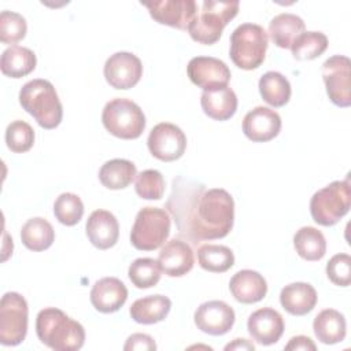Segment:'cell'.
<instances>
[{
    "instance_id": "obj_27",
    "label": "cell",
    "mask_w": 351,
    "mask_h": 351,
    "mask_svg": "<svg viewBox=\"0 0 351 351\" xmlns=\"http://www.w3.org/2000/svg\"><path fill=\"white\" fill-rule=\"evenodd\" d=\"M37 64L36 55L32 49L21 45H11L3 53L0 59L1 73L11 78H22L30 74Z\"/></svg>"
},
{
    "instance_id": "obj_30",
    "label": "cell",
    "mask_w": 351,
    "mask_h": 351,
    "mask_svg": "<svg viewBox=\"0 0 351 351\" xmlns=\"http://www.w3.org/2000/svg\"><path fill=\"white\" fill-rule=\"evenodd\" d=\"M293 247L304 261H319L326 252V240L321 230L313 226L300 228L293 236Z\"/></svg>"
},
{
    "instance_id": "obj_19",
    "label": "cell",
    "mask_w": 351,
    "mask_h": 351,
    "mask_svg": "<svg viewBox=\"0 0 351 351\" xmlns=\"http://www.w3.org/2000/svg\"><path fill=\"white\" fill-rule=\"evenodd\" d=\"M128 299L126 285L117 277H104L90 289L92 306L104 314L118 311Z\"/></svg>"
},
{
    "instance_id": "obj_28",
    "label": "cell",
    "mask_w": 351,
    "mask_h": 351,
    "mask_svg": "<svg viewBox=\"0 0 351 351\" xmlns=\"http://www.w3.org/2000/svg\"><path fill=\"white\" fill-rule=\"evenodd\" d=\"M137 176L136 165L128 159L107 160L99 170V180L108 189H123Z\"/></svg>"
},
{
    "instance_id": "obj_38",
    "label": "cell",
    "mask_w": 351,
    "mask_h": 351,
    "mask_svg": "<svg viewBox=\"0 0 351 351\" xmlns=\"http://www.w3.org/2000/svg\"><path fill=\"white\" fill-rule=\"evenodd\" d=\"M27 32L25 18L14 11H1L0 14V40L3 44H15L21 41Z\"/></svg>"
},
{
    "instance_id": "obj_33",
    "label": "cell",
    "mask_w": 351,
    "mask_h": 351,
    "mask_svg": "<svg viewBox=\"0 0 351 351\" xmlns=\"http://www.w3.org/2000/svg\"><path fill=\"white\" fill-rule=\"evenodd\" d=\"M160 271L158 261L152 258H137L130 263L128 276L136 288L147 289L159 282Z\"/></svg>"
},
{
    "instance_id": "obj_25",
    "label": "cell",
    "mask_w": 351,
    "mask_h": 351,
    "mask_svg": "<svg viewBox=\"0 0 351 351\" xmlns=\"http://www.w3.org/2000/svg\"><path fill=\"white\" fill-rule=\"evenodd\" d=\"M313 330L315 337L324 344L340 343L347 333L346 318L335 308H325L314 318Z\"/></svg>"
},
{
    "instance_id": "obj_42",
    "label": "cell",
    "mask_w": 351,
    "mask_h": 351,
    "mask_svg": "<svg viewBox=\"0 0 351 351\" xmlns=\"http://www.w3.org/2000/svg\"><path fill=\"white\" fill-rule=\"evenodd\" d=\"M225 350H255V346L252 343H250L247 339H234L233 343H229L225 346Z\"/></svg>"
},
{
    "instance_id": "obj_12",
    "label": "cell",
    "mask_w": 351,
    "mask_h": 351,
    "mask_svg": "<svg viewBox=\"0 0 351 351\" xmlns=\"http://www.w3.org/2000/svg\"><path fill=\"white\" fill-rule=\"evenodd\" d=\"M141 4L148 8L154 21L180 30H188V26L197 14L195 0H162Z\"/></svg>"
},
{
    "instance_id": "obj_2",
    "label": "cell",
    "mask_w": 351,
    "mask_h": 351,
    "mask_svg": "<svg viewBox=\"0 0 351 351\" xmlns=\"http://www.w3.org/2000/svg\"><path fill=\"white\" fill-rule=\"evenodd\" d=\"M36 333L43 344L55 351H77L85 343L84 326L55 307L37 314Z\"/></svg>"
},
{
    "instance_id": "obj_37",
    "label": "cell",
    "mask_w": 351,
    "mask_h": 351,
    "mask_svg": "<svg viewBox=\"0 0 351 351\" xmlns=\"http://www.w3.org/2000/svg\"><path fill=\"white\" fill-rule=\"evenodd\" d=\"M136 193L145 200H159L165 193V180L160 171L148 169L136 176Z\"/></svg>"
},
{
    "instance_id": "obj_17",
    "label": "cell",
    "mask_w": 351,
    "mask_h": 351,
    "mask_svg": "<svg viewBox=\"0 0 351 351\" xmlns=\"http://www.w3.org/2000/svg\"><path fill=\"white\" fill-rule=\"evenodd\" d=\"M247 329L252 340H255L258 344L270 346L277 343L282 336L284 319L277 310L263 307L250 315Z\"/></svg>"
},
{
    "instance_id": "obj_26",
    "label": "cell",
    "mask_w": 351,
    "mask_h": 351,
    "mask_svg": "<svg viewBox=\"0 0 351 351\" xmlns=\"http://www.w3.org/2000/svg\"><path fill=\"white\" fill-rule=\"evenodd\" d=\"M304 22L300 16L289 12L276 15L269 23V34L271 41L284 49L292 47L295 40L304 33Z\"/></svg>"
},
{
    "instance_id": "obj_16",
    "label": "cell",
    "mask_w": 351,
    "mask_h": 351,
    "mask_svg": "<svg viewBox=\"0 0 351 351\" xmlns=\"http://www.w3.org/2000/svg\"><path fill=\"white\" fill-rule=\"evenodd\" d=\"M281 130V117L269 107L258 106L248 111L243 119L244 134L255 143L273 140Z\"/></svg>"
},
{
    "instance_id": "obj_8",
    "label": "cell",
    "mask_w": 351,
    "mask_h": 351,
    "mask_svg": "<svg viewBox=\"0 0 351 351\" xmlns=\"http://www.w3.org/2000/svg\"><path fill=\"white\" fill-rule=\"evenodd\" d=\"M104 128L115 137L134 140L145 129V115L143 110L132 100L117 97L110 100L101 114Z\"/></svg>"
},
{
    "instance_id": "obj_14",
    "label": "cell",
    "mask_w": 351,
    "mask_h": 351,
    "mask_svg": "<svg viewBox=\"0 0 351 351\" xmlns=\"http://www.w3.org/2000/svg\"><path fill=\"white\" fill-rule=\"evenodd\" d=\"M104 78L115 89H130L143 75L141 60L130 52H115L104 64Z\"/></svg>"
},
{
    "instance_id": "obj_40",
    "label": "cell",
    "mask_w": 351,
    "mask_h": 351,
    "mask_svg": "<svg viewBox=\"0 0 351 351\" xmlns=\"http://www.w3.org/2000/svg\"><path fill=\"white\" fill-rule=\"evenodd\" d=\"M125 351H154L156 350V343L154 341V339L149 335L145 333H133L132 336L128 337L125 346H123Z\"/></svg>"
},
{
    "instance_id": "obj_3",
    "label": "cell",
    "mask_w": 351,
    "mask_h": 351,
    "mask_svg": "<svg viewBox=\"0 0 351 351\" xmlns=\"http://www.w3.org/2000/svg\"><path fill=\"white\" fill-rule=\"evenodd\" d=\"M19 103L44 129H55L62 122L63 107L53 85L43 78L26 82L19 90Z\"/></svg>"
},
{
    "instance_id": "obj_1",
    "label": "cell",
    "mask_w": 351,
    "mask_h": 351,
    "mask_svg": "<svg viewBox=\"0 0 351 351\" xmlns=\"http://www.w3.org/2000/svg\"><path fill=\"white\" fill-rule=\"evenodd\" d=\"M166 207L174 218L178 234L192 244L222 239L233 228L234 202L222 188L206 189L200 182L174 178Z\"/></svg>"
},
{
    "instance_id": "obj_18",
    "label": "cell",
    "mask_w": 351,
    "mask_h": 351,
    "mask_svg": "<svg viewBox=\"0 0 351 351\" xmlns=\"http://www.w3.org/2000/svg\"><path fill=\"white\" fill-rule=\"evenodd\" d=\"M158 263L166 276L182 277L193 267V251L186 241L173 239L162 247Z\"/></svg>"
},
{
    "instance_id": "obj_4",
    "label": "cell",
    "mask_w": 351,
    "mask_h": 351,
    "mask_svg": "<svg viewBox=\"0 0 351 351\" xmlns=\"http://www.w3.org/2000/svg\"><path fill=\"white\" fill-rule=\"evenodd\" d=\"M239 1H213L204 0L202 10L188 26V33L193 41L211 45L215 44L223 27L237 15Z\"/></svg>"
},
{
    "instance_id": "obj_21",
    "label": "cell",
    "mask_w": 351,
    "mask_h": 351,
    "mask_svg": "<svg viewBox=\"0 0 351 351\" xmlns=\"http://www.w3.org/2000/svg\"><path fill=\"white\" fill-rule=\"evenodd\" d=\"M232 296L244 304L262 300L267 293V282L262 274L255 270H240L229 281Z\"/></svg>"
},
{
    "instance_id": "obj_6",
    "label": "cell",
    "mask_w": 351,
    "mask_h": 351,
    "mask_svg": "<svg viewBox=\"0 0 351 351\" xmlns=\"http://www.w3.org/2000/svg\"><path fill=\"white\" fill-rule=\"evenodd\" d=\"M351 207V186L348 178L333 181L325 188L317 191L310 200V213L313 219L322 226L337 223Z\"/></svg>"
},
{
    "instance_id": "obj_23",
    "label": "cell",
    "mask_w": 351,
    "mask_h": 351,
    "mask_svg": "<svg viewBox=\"0 0 351 351\" xmlns=\"http://www.w3.org/2000/svg\"><path fill=\"white\" fill-rule=\"evenodd\" d=\"M200 104L207 117L215 121H226L237 110V96L229 86L210 89L202 93Z\"/></svg>"
},
{
    "instance_id": "obj_36",
    "label": "cell",
    "mask_w": 351,
    "mask_h": 351,
    "mask_svg": "<svg viewBox=\"0 0 351 351\" xmlns=\"http://www.w3.org/2000/svg\"><path fill=\"white\" fill-rule=\"evenodd\" d=\"M5 143L8 149L15 154L26 152L34 144V130L27 122L16 119L5 129Z\"/></svg>"
},
{
    "instance_id": "obj_22",
    "label": "cell",
    "mask_w": 351,
    "mask_h": 351,
    "mask_svg": "<svg viewBox=\"0 0 351 351\" xmlns=\"http://www.w3.org/2000/svg\"><path fill=\"white\" fill-rule=\"evenodd\" d=\"M317 291L308 282H292L280 292L282 308L292 315H306L317 304Z\"/></svg>"
},
{
    "instance_id": "obj_9",
    "label": "cell",
    "mask_w": 351,
    "mask_h": 351,
    "mask_svg": "<svg viewBox=\"0 0 351 351\" xmlns=\"http://www.w3.org/2000/svg\"><path fill=\"white\" fill-rule=\"evenodd\" d=\"M29 308L26 299L18 292H7L0 300V343L21 344L27 333Z\"/></svg>"
},
{
    "instance_id": "obj_15",
    "label": "cell",
    "mask_w": 351,
    "mask_h": 351,
    "mask_svg": "<svg viewBox=\"0 0 351 351\" xmlns=\"http://www.w3.org/2000/svg\"><path fill=\"white\" fill-rule=\"evenodd\" d=\"M233 308L222 300H208L202 303L193 315L195 325L202 332L211 336L228 333L234 324Z\"/></svg>"
},
{
    "instance_id": "obj_13",
    "label": "cell",
    "mask_w": 351,
    "mask_h": 351,
    "mask_svg": "<svg viewBox=\"0 0 351 351\" xmlns=\"http://www.w3.org/2000/svg\"><path fill=\"white\" fill-rule=\"evenodd\" d=\"M189 80L203 90L228 86L230 70L225 62L213 56L192 58L186 66Z\"/></svg>"
},
{
    "instance_id": "obj_41",
    "label": "cell",
    "mask_w": 351,
    "mask_h": 351,
    "mask_svg": "<svg viewBox=\"0 0 351 351\" xmlns=\"http://www.w3.org/2000/svg\"><path fill=\"white\" fill-rule=\"evenodd\" d=\"M284 348L287 351H289V350H307V351L311 350V351H315L317 350L314 341L310 337L302 336V335L292 337Z\"/></svg>"
},
{
    "instance_id": "obj_32",
    "label": "cell",
    "mask_w": 351,
    "mask_h": 351,
    "mask_svg": "<svg viewBox=\"0 0 351 351\" xmlns=\"http://www.w3.org/2000/svg\"><path fill=\"white\" fill-rule=\"evenodd\" d=\"M197 261L200 267L207 271L225 273L234 265V255L226 245L204 244L197 250Z\"/></svg>"
},
{
    "instance_id": "obj_11",
    "label": "cell",
    "mask_w": 351,
    "mask_h": 351,
    "mask_svg": "<svg viewBox=\"0 0 351 351\" xmlns=\"http://www.w3.org/2000/svg\"><path fill=\"white\" fill-rule=\"evenodd\" d=\"M147 144L154 158L163 162H173L184 155L186 136L174 123L160 122L151 129Z\"/></svg>"
},
{
    "instance_id": "obj_31",
    "label": "cell",
    "mask_w": 351,
    "mask_h": 351,
    "mask_svg": "<svg viewBox=\"0 0 351 351\" xmlns=\"http://www.w3.org/2000/svg\"><path fill=\"white\" fill-rule=\"evenodd\" d=\"M259 93L271 107H282L291 99V84L278 71H267L259 80Z\"/></svg>"
},
{
    "instance_id": "obj_24",
    "label": "cell",
    "mask_w": 351,
    "mask_h": 351,
    "mask_svg": "<svg viewBox=\"0 0 351 351\" xmlns=\"http://www.w3.org/2000/svg\"><path fill=\"white\" fill-rule=\"evenodd\" d=\"M171 308V300L165 295H148L137 299L130 306V317L143 325H152L163 321Z\"/></svg>"
},
{
    "instance_id": "obj_10",
    "label": "cell",
    "mask_w": 351,
    "mask_h": 351,
    "mask_svg": "<svg viewBox=\"0 0 351 351\" xmlns=\"http://www.w3.org/2000/svg\"><path fill=\"white\" fill-rule=\"evenodd\" d=\"M326 93L337 107L351 104V62L344 55H333L322 64Z\"/></svg>"
},
{
    "instance_id": "obj_20",
    "label": "cell",
    "mask_w": 351,
    "mask_h": 351,
    "mask_svg": "<svg viewBox=\"0 0 351 351\" xmlns=\"http://www.w3.org/2000/svg\"><path fill=\"white\" fill-rule=\"evenodd\" d=\"M86 236L99 250L114 247L119 237V223L115 215L107 210H95L86 221Z\"/></svg>"
},
{
    "instance_id": "obj_39",
    "label": "cell",
    "mask_w": 351,
    "mask_h": 351,
    "mask_svg": "<svg viewBox=\"0 0 351 351\" xmlns=\"http://www.w3.org/2000/svg\"><path fill=\"white\" fill-rule=\"evenodd\" d=\"M328 278L339 287H348L351 282V256L348 254L333 255L326 265Z\"/></svg>"
},
{
    "instance_id": "obj_35",
    "label": "cell",
    "mask_w": 351,
    "mask_h": 351,
    "mask_svg": "<svg viewBox=\"0 0 351 351\" xmlns=\"http://www.w3.org/2000/svg\"><path fill=\"white\" fill-rule=\"evenodd\" d=\"M53 214L60 223L74 226L84 215V203L75 193L64 192L56 197L53 203Z\"/></svg>"
},
{
    "instance_id": "obj_34",
    "label": "cell",
    "mask_w": 351,
    "mask_h": 351,
    "mask_svg": "<svg viewBox=\"0 0 351 351\" xmlns=\"http://www.w3.org/2000/svg\"><path fill=\"white\" fill-rule=\"evenodd\" d=\"M328 48V37L322 32H304L291 47L296 60H311L321 56Z\"/></svg>"
},
{
    "instance_id": "obj_7",
    "label": "cell",
    "mask_w": 351,
    "mask_h": 351,
    "mask_svg": "<svg viewBox=\"0 0 351 351\" xmlns=\"http://www.w3.org/2000/svg\"><path fill=\"white\" fill-rule=\"evenodd\" d=\"M170 225L171 218L165 208L143 207L132 226L130 241L136 250L154 251L167 240Z\"/></svg>"
},
{
    "instance_id": "obj_5",
    "label": "cell",
    "mask_w": 351,
    "mask_h": 351,
    "mask_svg": "<svg viewBox=\"0 0 351 351\" xmlns=\"http://www.w3.org/2000/svg\"><path fill=\"white\" fill-rule=\"evenodd\" d=\"M267 33L256 23H241L230 34V59L243 70L258 69L266 56Z\"/></svg>"
},
{
    "instance_id": "obj_29",
    "label": "cell",
    "mask_w": 351,
    "mask_h": 351,
    "mask_svg": "<svg viewBox=\"0 0 351 351\" xmlns=\"http://www.w3.org/2000/svg\"><path fill=\"white\" fill-rule=\"evenodd\" d=\"M21 240L30 251H44L52 245L55 230L45 218L34 217L27 219L22 226Z\"/></svg>"
}]
</instances>
